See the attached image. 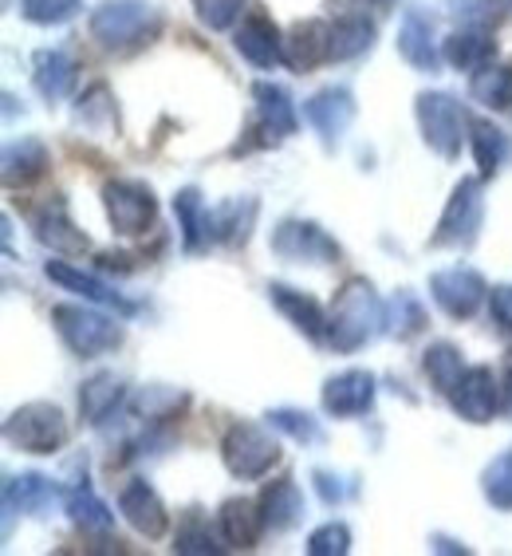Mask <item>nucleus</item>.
<instances>
[{"instance_id":"f257e3e1","label":"nucleus","mask_w":512,"mask_h":556,"mask_svg":"<svg viewBox=\"0 0 512 556\" xmlns=\"http://www.w3.org/2000/svg\"><path fill=\"white\" fill-rule=\"evenodd\" d=\"M386 332V300L374 292L367 277L343 280L328 312V348L340 355H351L359 348Z\"/></svg>"},{"instance_id":"f03ea898","label":"nucleus","mask_w":512,"mask_h":556,"mask_svg":"<svg viewBox=\"0 0 512 556\" xmlns=\"http://www.w3.org/2000/svg\"><path fill=\"white\" fill-rule=\"evenodd\" d=\"M87 33L103 52H139V48H146V43H154L162 36V12L150 0H103L91 12Z\"/></svg>"},{"instance_id":"7ed1b4c3","label":"nucleus","mask_w":512,"mask_h":556,"mask_svg":"<svg viewBox=\"0 0 512 556\" xmlns=\"http://www.w3.org/2000/svg\"><path fill=\"white\" fill-rule=\"evenodd\" d=\"M52 328L64 340L67 352L79 355V359H99V355L123 348V340H127V328L118 320V312L111 316L91 300H84V304H55Z\"/></svg>"},{"instance_id":"20e7f679","label":"nucleus","mask_w":512,"mask_h":556,"mask_svg":"<svg viewBox=\"0 0 512 556\" xmlns=\"http://www.w3.org/2000/svg\"><path fill=\"white\" fill-rule=\"evenodd\" d=\"M67 439L72 427L55 403H24L4 418V442L21 454H60Z\"/></svg>"},{"instance_id":"39448f33","label":"nucleus","mask_w":512,"mask_h":556,"mask_svg":"<svg viewBox=\"0 0 512 556\" xmlns=\"http://www.w3.org/2000/svg\"><path fill=\"white\" fill-rule=\"evenodd\" d=\"M485 225V178H461L449 193L438 229L430 233V249H470Z\"/></svg>"},{"instance_id":"423d86ee","label":"nucleus","mask_w":512,"mask_h":556,"mask_svg":"<svg viewBox=\"0 0 512 556\" xmlns=\"http://www.w3.org/2000/svg\"><path fill=\"white\" fill-rule=\"evenodd\" d=\"M221 462L236 482H260L280 462V442L256 422H233L221 439Z\"/></svg>"},{"instance_id":"0eeeda50","label":"nucleus","mask_w":512,"mask_h":556,"mask_svg":"<svg viewBox=\"0 0 512 556\" xmlns=\"http://www.w3.org/2000/svg\"><path fill=\"white\" fill-rule=\"evenodd\" d=\"M414 115L426 147L434 154H441V159H458L461 142L470 139V135H461V130H470V115L461 111L458 99L449 91H422L414 99Z\"/></svg>"},{"instance_id":"6e6552de","label":"nucleus","mask_w":512,"mask_h":556,"mask_svg":"<svg viewBox=\"0 0 512 556\" xmlns=\"http://www.w3.org/2000/svg\"><path fill=\"white\" fill-rule=\"evenodd\" d=\"M103 210L118 237H146L158 225V198L135 178H111L103 186Z\"/></svg>"},{"instance_id":"1a4fd4ad","label":"nucleus","mask_w":512,"mask_h":556,"mask_svg":"<svg viewBox=\"0 0 512 556\" xmlns=\"http://www.w3.org/2000/svg\"><path fill=\"white\" fill-rule=\"evenodd\" d=\"M272 253L289 265H335L343 257L340 241L323 225L304 222V217H284L272 229Z\"/></svg>"},{"instance_id":"9d476101","label":"nucleus","mask_w":512,"mask_h":556,"mask_svg":"<svg viewBox=\"0 0 512 556\" xmlns=\"http://www.w3.org/2000/svg\"><path fill=\"white\" fill-rule=\"evenodd\" d=\"M430 296L449 320H473L489 300V280L470 265H449L430 277Z\"/></svg>"},{"instance_id":"9b49d317","label":"nucleus","mask_w":512,"mask_h":556,"mask_svg":"<svg viewBox=\"0 0 512 556\" xmlns=\"http://www.w3.org/2000/svg\"><path fill=\"white\" fill-rule=\"evenodd\" d=\"M446 399L461 422L485 427V422H492V415L504 407V387H501V379L492 375L489 364H473V367H465V375L453 383V391H449Z\"/></svg>"},{"instance_id":"f8f14e48","label":"nucleus","mask_w":512,"mask_h":556,"mask_svg":"<svg viewBox=\"0 0 512 556\" xmlns=\"http://www.w3.org/2000/svg\"><path fill=\"white\" fill-rule=\"evenodd\" d=\"M28 225H33L36 241H40L48 253H55V257H84L87 249H91V237L72 222V210H67L64 193L43 198L33 210V217H28Z\"/></svg>"},{"instance_id":"ddd939ff","label":"nucleus","mask_w":512,"mask_h":556,"mask_svg":"<svg viewBox=\"0 0 512 556\" xmlns=\"http://www.w3.org/2000/svg\"><path fill=\"white\" fill-rule=\"evenodd\" d=\"M398 55L414 72H438L446 60H441V40H438V24L422 4H410L402 12V24H398Z\"/></svg>"},{"instance_id":"4468645a","label":"nucleus","mask_w":512,"mask_h":556,"mask_svg":"<svg viewBox=\"0 0 512 556\" xmlns=\"http://www.w3.org/2000/svg\"><path fill=\"white\" fill-rule=\"evenodd\" d=\"M118 517L135 529L146 541H158L170 529V514H166V502L162 493L146 482V478H130L123 490H118Z\"/></svg>"},{"instance_id":"2eb2a0df","label":"nucleus","mask_w":512,"mask_h":556,"mask_svg":"<svg viewBox=\"0 0 512 556\" xmlns=\"http://www.w3.org/2000/svg\"><path fill=\"white\" fill-rule=\"evenodd\" d=\"M355 111L359 108H355V96L347 91V87H320V91L304 103V118H308V127L320 135L328 150L340 147L343 135L351 130Z\"/></svg>"},{"instance_id":"dca6fc26","label":"nucleus","mask_w":512,"mask_h":556,"mask_svg":"<svg viewBox=\"0 0 512 556\" xmlns=\"http://www.w3.org/2000/svg\"><path fill=\"white\" fill-rule=\"evenodd\" d=\"M374 375L363 371V367H347V371L331 375L328 383H323V410L331 418H359L374 407Z\"/></svg>"},{"instance_id":"f3484780","label":"nucleus","mask_w":512,"mask_h":556,"mask_svg":"<svg viewBox=\"0 0 512 556\" xmlns=\"http://www.w3.org/2000/svg\"><path fill=\"white\" fill-rule=\"evenodd\" d=\"M233 48L241 60H248L253 67H260V72H272V67L284 64V36H280V28L268 16H260V12H253V16H245V21L233 28Z\"/></svg>"},{"instance_id":"a211bd4d","label":"nucleus","mask_w":512,"mask_h":556,"mask_svg":"<svg viewBox=\"0 0 512 556\" xmlns=\"http://www.w3.org/2000/svg\"><path fill=\"white\" fill-rule=\"evenodd\" d=\"M268 300L277 304L280 316H284V320H289L304 340L328 343V312H323V304L316 296L292 289V285L272 280V285H268Z\"/></svg>"},{"instance_id":"6ab92c4d","label":"nucleus","mask_w":512,"mask_h":556,"mask_svg":"<svg viewBox=\"0 0 512 556\" xmlns=\"http://www.w3.org/2000/svg\"><path fill=\"white\" fill-rule=\"evenodd\" d=\"M253 99H256V127L265 130V139H292L299 130V111L296 99L284 84H272V79H260L253 84Z\"/></svg>"},{"instance_id":"aec40b11","label":"nucleus","mask_w":512,"mask_h":556,"mask_svg":"<svg viewBox=\"0 0 512 556\" xmlns=\"http://www.w3.org/2000/svg\"><path fill=\"white\" fill-rule=\"evenodd\" d=\"M43 277L55 280L60 289L75 292V296L91 300V304H99V308L118 312V316H135V312H139V304H135V300H127L123 292L111 289L107 280L91 277V273H79V268H72L67 261H48V265H43Z\"/></svg>"},{"instance_id":"412c9836","label":"nucleus","mask_w":512,"mask_h":556,"mask_svg":"<svg viewBox=\"0 0 512 556\" xmlns=\"http://www.w3.org/2000/svg\"><path fill=\"white\" fill-rule=\"evenodd\" d=\"M48 166H52V154H48L43 139L24 135V139H12L9 147H4L0 178H4L9 190H28V186H36L43 174H48Z\"/></svg>"},{"instance_id":"4be33fe9","label":"nucleus","mask_w":512,"mask_h":556,"mask_svg":"<svg viewBox=\"0 0 512 556\" xmlns=\"http://www.w3.org/2000/svg\"><path fill=\"white\" fill-rule=\"evenodd\" d=\"M256 217H260V202L256 198H225L209 210V222H214V245L225 249H245L248 237L256 229Z\"/></svg>"},{"instance_id":"5701e85b","label":"nucleus","mask_w":512,"mask_h":556,"mask_svg":"<svg viewBox=\"0 0 512 556\" xmlns=\"http://www.w3.org/2000/svg\"><path fill=\"white\" fill-rule=\"evenodd\" d=\"M374 36H379V28H374V21L367 12H343L328 28V60L331 64L359 60V55L374 48Z\"/></svg>"},{"instance_id":"b1692460","label":"nucleus","mask_w":512,"mask_h":556,"mask_svg":"<svg viewBox=\"0 0 512 556\" xmlns=\"http://www.w3.org/2000/svg\"><path fill=\"white\" fill-rule=\"evenodd\" d=\"M260 517H265V529L268 533H289L304 521V493H299L296 478H277V482H268L260 490Z\"/></svg>"},{"instance_id":"393cba45","label":"nucleus","mask_w":512,"mask_h":556,"mask_svg":"<svg viewBox=\"0 0 512 556\" xmlns=\"http://www.w3.org/2000/svg\"><path fill=\"white\" fill-rule=\"evenodd\" d=\"M174 217H178L182 249L190 257H197V253L214 245V222H209V210H205V198L197 186H185V190L174 193Z\"/></svg>"},{"instance_id":"a878e982","label":"nucleus","mask_w":512,"mask_h":556,"mask_svg":"<svg viewBox=\"0 0 512 556\" xmlns=\"http://www.w3.org/2000/svg\"><path fill=\"white\" fill-rule=\"evenodd\" d=\"M217 529H221L229 548H256L260 536L268 533L265 517H260V502H248V497H229V502H221V509H217Z\"/></svg>"},{"instance_id":"bb28decb","label":"nucleus","mask_w":512,"mask_h":556,"mask_svg":"<svg viewBox=\"0 0 512 556\" xmlns=\"http://www.w3.org/2000/svg\"><path fill=\"white\" fill-rule=\"evenodd\" d=\"M33 84L43 99H67L79 84V64L64 48H40L33 55Z\"/></svg>"},{"instance_id":"cd10ccee","label":"nucleus","mask_w":512,"mask_h":556,"mask_svg":"<svg viewBox=\"0 0 512 556\" xmlns=\"http://www.w3.org/2000/svg\"><path fill=\"white\" fill-rule=\"evenodd\" d=\"M441 60L458 72H481L497 60V36H492V28H458L441 40Z\"/></svg>"},{"instance_id":"c85d7f7f","label":"nucleus","mask_w":512,"mask_h":556,"mask_svg":"<svg viewBox=\"0 0 512 556\" xmlns=\"http://www.w3.org/2000/svg\"><path fill=\"white\" fill-rule=\"evenodd\" d=\"M123 403H127V383L115 371H95L79 387V415L87 427H103Z\"/></svg>"},{"instance_id":"c756f323","label":"nucleus","mask_w":512,"mask_h":556,"mask_svg":"<svg viewBox=\"0 0 512 556\" xmlns=\"http://www.w3.org/2000/svg\"><path fill=\"white\" fill-rule=\"evenodd\" d=\"M328 21H296L284 33V64L292 72H311V67L331 64L328 60Z\"/></svg>"},{"instance_id":"7c9ffc66","label":"nucleus","mask_w":512,"mask_h":556,"mask_svg":"<svg viewBox=\"0 0 512 556\" xmlns=\"http://www.w3.org/2000/svg\"><path fill=\"white\" fill-rule=\"evenodd\" d=\"M470 150L473 159H477L481 178H497L512 162V139L497 123H489V118L481 115H470Z\"/></svg>"},{"instance_id":"2f4dec72","label":"nucleus","mask_w":512,"mask_h":556,"mask_svg":"<svg viewBox=\"0 0 512 556\" xmlns=\"http://www.w3.org/2000/svg\"><path fill=\"white\" fill-rule=\"evenodd\" d=\"M64 514L72 517L75 529H84V533H91V536H107L111 529H115L111 505L87 485V478L64 490Z\"/></svg>"},{"instance_id":"473e14b6","label":"nucleus","mask_w":512,"mask_h":556,"mask_svg":"<svg viewBox=\"0 0 512 556\" xmlns=\"http://www.w3.org/2000/svg\"><path fill=\"white\" fill-rule=\"evenodd\" d=\"M60 497V485L48 473H12L4 478V514H40Z\"/></svg>"},{"instance_id":"72a5a7b5","label":"nucleus","mask_w":512,"mask_h":556,"mask_svg":"<svg viewBox=\"0 0 512 556\" xmlns=\"http://www.w3.org/2000/svg\"><path fill=\"white\" fill-rule=\"evenodd\" d=\"M225 536L221 529H214L209 525V517L202 514V509H185L182 521H178V529H174V553L182 556H209V553H225Z\"/></svg>"},{"instance_id":"f704fd0d","label":"nucleus","mask_w":512,"mask_h":556,"mask_svg":"<svg viewBox=\"0 0 512 556\" xmlns=\"http://www.w3.org/2000/svg\"><path fill=\"white\" fill-rule=\"evenodd\" d=\"M190 407V395L178 387H142L139 395L127 399V410L139 422H170Z\"/></svg>"},{"instance_id":"c9c22d12","label":"nucleus","mask_w":512,"mask_h":556,"mask_svg":"<svg viewBox=\"0 0 512 556\" xmlns=\"http://www.w3.org/2000/svg\"><path fill=\"white\" fill-rule=\"evenodd\" d=\"M470 99L485 111H509L512 108V64H485L470 75Z\"/></svg>"},{"instance_id":"e433bc0d","label":"nucleus","mask_w":512,"mask_h":556,"mask_svg":"<svg viewBox=\"0 0 512 556\" xmlns=\"http://www.w3.org/2000/svg\"><path fill=\"white\" fill-rule=\"evenodd\" d=\"M422 371H426L430 387L438 391V395H449L453 383H458L461 375H465V359H461V348L449 340L430 343L426 352H422Z\"/></svg>"},{"instance_id":"4c0bfd02","label":"nucleus","mask_w":512,"mask_h":556,"mask_svg":"<svg viewBox=\"0 0 512 556\" xmlns=\"http://www.w3.org/2000/svg\"><path fill=\"white\" fill-rule=\"evenodd\" d=\"M426 304L414 296L410 289H398L395 296H391V304H386V332L395 336V340H414V336L426 332Z\"/></svg>"},{"instance_id":"58836bf2","label":"nucleus","mask_w":512,"mask_h":556,"mask_svg":"<svg viewBox=\"0 0 512 556\" xmlns=\"http://www.w3.org/2000/svg\"><path fill=\"white\" fill-rule=\"evenodd\" d=\"M75 123L87 127V130H95V135L115 130L118 115H115V99H111L107 84H91L84 96L75 99Z\"/></svg>"},{"instance_id":"ea45409f","label":"nucleus","mask_w":512,"mask_h":556,"mask_svg":"<svg viewBox=\"0 0 512 556\" xmlns=\"http://www.w3.org/2000/svg\"><path fill=\"white\" fill-rule=\"evenodd\" d=\"M481 493L497 514H512V446L501 450L481 473Z\"/></svg>"},{"instance_id":"a19ab883","label":"nucleus","mask_w":512,"mask_h":556,"mask_svg":"<svg viewBox=\"0 0 512 556\" xmlns=\"http://www.w3.org/2000/svg\"><path fill=\"white\" fill-rule=\"evenodd\" d=\"M265 422L272 430H280V434H289V439L304 442V446H320V442H323L320 418L308 415V410H299V407H272L265 415Z\"/></svg>"},{"instance_id":"79ce46f5","label":"nucleus","mask_w":512,"mask_h":556,"mask_svg":"<svg viewBox=\"0 0 512 556\" xmlns=\"http://www.w3.org/2000/svg\"><path fill=\"white\" fill-rule=\"evenodd\" d=\"M446 12L458 21V28H492L504 21L509 0H446Z\"/></svg>"},{"instance_id":"37998d69","label":"nucleus","mask_w":512,"mask_h":556,"mask_svg":"<svg viewBox=\"0 0 512 556\" xmlns=\"http://www.w3.org/2000/svg\"><path fill=\"white\" fill-rule=\"evenodd\" d=\"M84 9V0H21V16L36 28H60L75 21Z\"/></svg>"},{"instance_id":"c03bdc74","label":"nucleus","mask_w":512,"mask_h":556,"mask_svg":"<svg viewBox=\"0 0 512 556\" xmlns=\"http://www.w3.org/2000/svg\"><path fill=\"white\" fill-rule=\"evenodd\" d=\"M248 0H193V16L209 28V33H229L241 24Z\"/></svg>"},{"instance_id":"a18cd8bd","label":"nucleus","mask_w":512,"mask_h":556,"mask_svg":"<svg viewBox=\"0 0 512 556\" xmlns=\"http://www.w3.org/2000/svg\"><path fill=\"white\" fill-rule=\"evenodd\" d=\"M308 553L311 556H343V553H351V525H347V521H328V525H320V529H311Z\"/></svg>"},{"instance_id":"49530a36","label":"nucleus","mask_w":512,"mask_h":556,"mask_svg":"<svg viewBox=\"0 0 512 556\" xmlns=\"http://www.w3.org/2000/svg\"><path fill=\"white\" fill-rule=\"evenodd\" d=\"M311 485H316L323 505H343L355 493V485H347L343 473H331V470H311Z\"/></svg>"},{"instance_id":"de8ad7c7","label":"nucleus","mask_w":512,"mask_h":556,"mask_svg":"<svg viewBox=\"0 0 512 556\" xmlns=\"http://www.w3.org/2000/svg\"><path fill=\"white\" fill-rule=\"evenodd\" d=\"M489 312H492V324L512 336V285H497L489 292Z\"/></svg>"},{"instance_id":"09e8293b","label":"nucleus","mask_w":512,"mask_h":556,"mask_svg":"<svg viewBox=\"0 0 512 556\" xmlns=\"http://www.w3.org/2000/svg\"><path fill=\"white\" fill-rule=\"evenodd\" d=\"M430 545H434V553H470L465 545H458V541H449V536H441V533L430 536Z\"/></svg>"},{"instance_id":"8fccbe9b","label":"nucleus","mask_w":512,"mask_h":556,"mask_svg":"<svg viewBox=\"0 0 512 556\" xmlns=\"http://www.w3.org/2000/svg\"><path fill=\"white\" fill-rule=\"evenodd\" d=\"M504 415L512 418V359H509V375H504Z\"/></svg>"},{"instance_id":"3c124183","label":"nucleus","mask_w":512,"mask_h":556,"mask_svg":"<svg viewBox=\"0 0 512 556\" xmlns=\"http://www.w3.org/2000/svg\"><path fill=\"white\" fill-rule=\"evenodd\" d=\"M359 4H391V0H359Z\"/></svg>"},{"instance_id":"603ef678","label":"nucleus","mask_w":512,"mask_h":556,"mask_svg":"<svg viewBox=\"0 0 512 556\" xmlns=\"http://www.w3.org/2000/svg\"><path fill=\"white\" fill-rule=\"evenodd\" d=\"M509 9H512V0H509Z\"/></svg>"}]
</instances>
